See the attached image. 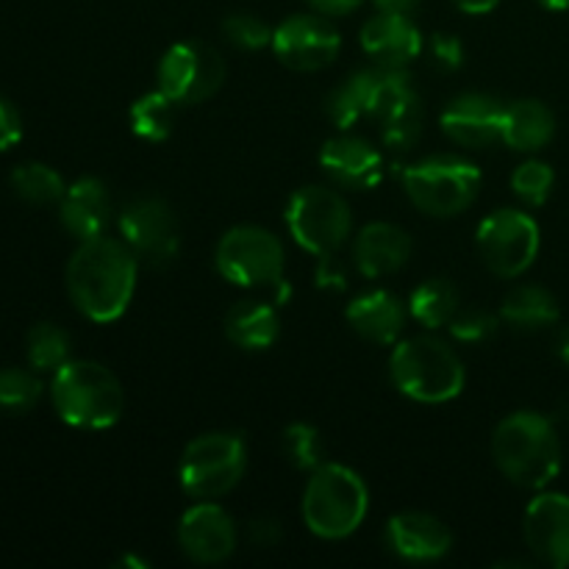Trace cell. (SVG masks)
<instances>
[{"label": "cell", "mask_w": 569, "mask_h": 569, "mask_svg": "<svg viewBox=\"0 0 569 569\" xmlns=\"http://www.w3.org/2000/svg\"><path fill=\"white\" fill-rule=\"evenodd\" d=\"M139 261L126 242L94 237L78 242L67 261V292L72 306L92 322H114L137 292Z\"/></svg>", "instance_id": "1"}, {"label": "cell", "mask_w": 569, "mask_h": 569, "mask_svg": "<svg viewBox=\"0 0 569 569\" xmlns=\"http://www.w3.org/2000/svg\"><path fill=\"white\" fill-rule=\"evenodd\" d=\"M492 459L515 487L542 492L561 472L556 422L539 411H515L492 433Z\"/></svg>", "instance_id": "2"}, {"label": "cell", "mask_w": 569, "mask_h": 569, "mask_svg": "<svg viewBox=\"0 0 569 569\" xmlns=\"http://www.w3.org/2000/svg\"><path fill=\"white\" fill-rule=\"evenodd\" d=\"M389 378L409 400L439 406L465 392L467 370L461 356L433 333H420L395 342L389 356Z\"/></svg>", "instance_id": "3"}, {"label": "cell", "mask_w": 569, "mask_h": 569, "mask_svg": "<svg viewBox=\"0 0 569 569\" xmlns=\"http://www.w3.org/2000/svg\"><path fill=\"white\" fill-rule=\"evenodd\" d=\"M53 409L67 426L81 431H103L120 422L126 392L109 367L98 361H67L50 381Z\"/></svg>", "instance_id": "4"}, {"label": "cell", "mask_w": 569, "mask_h": 569, "mask_svg": "<svg viewBox=\"0 0 569 569\" xmlns=\"http://www.w3.org/2000/svg\"><path fill=\"white\" fill-rule=\"evenodd\" d=\"M300 511L315 537L337 542L359 531L370 511V492L356 470L337 461H322L311 470Z\"/></svg>", "instance_id": "5"}, {"label": "cell", "mask_w": 569, "mask_h": 569, "mask_svg": "<svg viewBox=\"0 0 569 569\" xmlns=\"http://www.w3.org/2000/svg\"><path fill=\"white\" fill-rule=\"evenodd\" d=\"M403 189L428 217H456L476 203L481 170L461 156H428L403 170Z\"/></svg>", "instance_id": "6"}, {"label": "cell", "mask_w": 569, "mask_h": 569, "mask_svg": "<svg viewBox=\"0 0 569 569\" xmlns=\"http://www.w3.org/2000/svg\"><path fill=\"white\" fill-rule=\"evenodd\" d=\"M248 470V448L239 433H200L183 448L178 481L192 500H217L231 492Z\"/></svg>", "instance_id": "7"}, {"label": "cell", "mask_w": 569, "mask_h": 569, "mask_svg": "<svg viewBox=\"0 0 569 569\" xmlns=\"http://www.w3.org/2000/svg\"><path fill=\"white\" fill-rule=\"evenodd\" d=\"M283 220H287L295 242L317 259L339 253V248L348 242L350 231H353V214H350L348 200L322 183L300 187L289 198Z\"/></svg>", "instance_id": "8"}, {"label": "cell", "mask_w": 569, "mask_h": 569, "mask_svg": "<svg viewBox=\"0 0 569 569\" xmlns=\"http://www.w3.org/2000/svg\"><path fill=\"white\" fill-rule=\"evenodd\" d=\"M217 272L233 287H278L283 281V253L281 239L261 226H237L226 231L214 253Z\"/></svg>", "instance_id": "9"}, {"label": "cell", "mask_w": 569, "mask_h": 569, "mask_svg": "<svg viewBox=\"0 0 569 569\" xmlns=\"http://www.w3.org/2000/svg\"><path fill=\"white\" fill-rule=\"evenodd\" d=\"M159 89L178 106L206 103L226 81V61L220 50L198 39H183L164 50L156 70Z\"/></svg>", "instance_id": "10"}, {"label": "cell", "mask_w": 569, "mask_h": 569, "mask_svg": "<svg viewBox=\"0 0 569 569\" xmlns=\"http://www.w3.org/2000/svg\"><path fill=\"white\" fill-rule=\"evenodd\" d=\"M481 261L498 278H520L531 270L542 248L537 220L522 209H498L476 231Z\"/></svg>", "instance_id": "11"}, {"label": "cell", "mask_w": 569, "mask_h": 569, "mask_svg": "<svg viewBox=\"0 0 569 569\" xmlns=\"http://www.w3.org/2000/svg\"><path fill=\"white\" fill-rule=\"evenodd\" d=\"M122 242L131 248L137 261L148 270H164L181 248V228L170 203L156 194H142L120 211Z\"/></svg>", "instance_id": "12"}, {"label": "cell", "mask_w": 569, "mask_h": 569, "mask_svg": "<svg viewBox=\"0 0 569 569\" xmlns=\"http://www.w3.org/2000/svg\"><path fill=\"white\" fill-rule=\"evenodd\" d=\"M272 53L283 67L295 72H317L333 64L342 50V37L331 17L292 14L272 31Z\"/></svg>", "instance_id": "13"}, {"label": "cell", "mask_w": 569, "mask_h": 569, "mask_svg": "<svg viewBox=\"0 0 569 569\" xmlns=\"http://www.w3.org/2000/svg\"><path fill=\"white\" fill-rule=\"evenodd\" d=\"M239 533L231 515L211 500L189 506L178 522V545L194 565H220L237 550Z\"/></svg>", "instance_id": "14"}, {"label": "cell", "mask_w": 569, "mask_h": 569, "mask_svg": "<svg viewBox=\"0 0 569 569\" xmlns=\"http://www.w3.org/2000/svg\"><path fill=\"white\" fill-rule=\"evenodd\" d=\"M506 103L487 92H465L448 103L439 117L445 137L461 148L481 150L503 137Z\"/></svg>", "instance_id": "15"}, {"label": "cell", "mask_w": 569, "mask_h": 569, "mask_svg": "<svg viewBox=\"0 0 569 569\" xmlns=\"http://www.w3.org/2000/svg\"><path fill=\"white\" fill-rule=\"evenodd\" d=\"M526 545L542 565L569 567V495L539 492L522 520Z\"/></svg>", "instance_id": "16"}, {"label": "cell", "mask_w": 569, "mask_h": 569, "mask_svg": "<svg viewBox=\"0 0 569 569\" xmlns=\"http://www.w3.org/2000/svg\"><path fill=\"white\" fill-rule=\"evenodd\" d=\"M383 542L389 553L398 559L411 561V565H431L450 553L453 533L439 517L426 515V511H403L387 522Z\"/></svg>", "instance_id": "17"}, {"label": "cell", "mask_w": 569, "mask_h": 569, "mask_svg": "<svg viewBox=\"0 0 569 569\" xmlns=\"http://www.w3.org/2000/svg\"><path fill=\"white\" fill-rule=\"evenodd\" d=\"M359 42L378 67H409L426 50L422 31L411 17L383 14V11L361 26Z\"/></svg>", "instance_id": "18"}, {"label": "cell", "mask_w": 569, "mask_h": 569, "mask_svg": "<svg viewBox=\"0 0 569 569\" xmlns=\"http://www.w3.org/2000/svg\"><path fill=\"white\" fill-rule=\"evenodd\" d=\"M320 167L333 183L345 189H372L381 183L383 156L372 148L367 139L350 137H333L322 144L320 150Z\"/></svg>", "instance_id": "19"}, {"label": "cell", "mask_w": 569, "mask_h": 569, "mask_svg": "<svg viewBox=\"0 0 569 569\" xmlns=\"http://www.w3.org/2000/svg\"><path fill=\"white\" fill-rule=\"evenodd\" d=\"M350 328L372 345H395L409 322V303L389 289H370L356 295L345 309Z\"/></svg>", "instance_id": "20"}, {"label": "cell", "mask_w": 569, "mask_h": 569, "mask_svg": "<svg viewBox=\"0 0 569 569\" xmlns=\"http://www.w3.org/2000/svg\"><path fill=\"white\" fill-rule=\"evenodd\" d=\"M411 259V237L395 222H370L356 233L353 261L365 278H387Z\"/></svg>", "instance_id": "21"}, {"label": "cell", "mask_w": 569, "mask_h": 569, "mask_svg": "<svg viewBox=\"0 0 569 569\" xmlns=\"http://www.w3.org/2000/svg\"><path fill=\"white\" fill-rule=\"evenodd\" d=\"M114 206H111L109 187L100 178H78L70 183L59 203L61 226L83 242V239L103 237L109 228Z\"/></svg>", "instance_id": "22"}, {"label": "cell", "mask_w": 569, "mask_h": 569, "mask_svg": "<svg viewBox=\"0 0 569 569\" xmlns=\"http://www.w3.org/2000/svg\"><path fill=\"white\" fill-rule=\"evenodd\" d=\"M226 337L237 348L250 350V353L270 350L278 342V337H281V317H278V309L259 298L239 300L226 315Z\"/></svg>", "instance_id": "23"}, {"label": "cell", "mask_w": 569, "mask_h": 569, "mask_svg": "<svg viewBox=\"0 0 569 569\" xmlns=\"http://www.w3.org/2000/svg\"><path fill=\"white\" fill-rule=\"evenodd\" d=\"M556 137V114L548 103L537 98H520L506 106L503 137L500 142L520 153H537L548 148Z\"/></svg>", "instance_id": "24"}, {"label": "cell", "mask_w": 569, "mask_h": 569, "mask_svg": "<svg viewBox=\"0 0 569 569\" xmlns=\"http://www.w3.org/2000/svg\"><path fill=\"white\" fill-rule=\"evenodd\" d=\"M500 320L511 326L515 331H545V328L556 326L561 317L559 300L550 289L539 287V283H520L511 289L500 303Z\"/></svg>", "instance_id": "25"}, {"label": "cell", "mask_w": 569, "mask_h": 569, "mask_svg": "<svg viewBox=\"0 0 569 569\" xmlns=\"http://www.w3.org/2000/svg\"><path fill=\"white\" fill-rule=\"evenodd\" d=\"M459 309V289H456V283L448 281V278H428V281H422L409 298V315L415 317L422 328H428V331L450 326V320H453Z\"/></svg>", "instance_id": "26"}, {"label": "cell", "mask_w": 569, "mask_h": 569, "mask_svg": "<svg viewBox=\"0 0 569 569\" xmlns=\"http://www.w3.org/2000/svg\"><path fill=\"white\" fill-rule=\"evenodd\" d=\"M372 109V70H359L331 89L326 98V114L337 128L348 131L370 117Z\"/></svg>", "instance_id": "27"}, {"label": "cell", "mask_w": 569, "mask_h": 569, "mask_svg": "<svg viewBox=\"0 0 569 569\" xmlns=\"http://www.w3.org/2000/svg\"><path fill=\"white\" fill-rule=\"evenodd\" d=\"M176 100L167 98L161 89L139 94L131 103V109H128L131 131L139 139H148V142H164L172 133V128H176Z\"/></svg>", "instance_id": "28"}, {"label": "cell", "mask_w": 569, "mask_h": 569, "mask_svg": "<svg viewBox=\"0 0 569 569\" xmlns=\"http://www.w3.org/2000/svg\"><path fill=\"white\" fill-rule=\"evenodd\" d=\"M11 189L20 200L31 206H53L61 203L67 192V183L59 172L50 164L42 161H26V164H17L9 176Z\"/></svg>", "instance_id": "29"}, {"label": "cell", "mask_w": 569, "mask_h": 569, "mask_svg": "<svg viewBox=\"0 0 569 569\" xmlns=\"http://www.w3.org/2000/svg\"><path fill=\"white\" fill-rule=\"evenodd\" d=\"M70 333L56 322H37L26 337L28 365L37 372H56L70 361Z\"/></svg>", "instance_id": "30"}, {"label": "cell", "mask_w": 569, "mask_h": 569, "mask_svg": "<svg viewBox=\"0 0 569 569\" xmlns=\"http://www.w3.org/2000/svg\"><path fill=\"white\" fill-rule=\"evenodd\" d=\"M42 381L39 372L22 367H3L0 370V411L6 415H26L42 400Z\"/></svg>", "instance_id": "31"}, {"label": "cell", "mask_w": 569, "mask_h": 569, "mask_svg": "<svg viewBox=\"0 0 569 569\" xmlns=\"http://www.w3.org/2000/svg\"><path fill=\"white\" fill-rule=\"evenodd\" d=\"M283 453L292 461V467L298 470L311 472L322 465V456H326V445H322L320 431H317L311 422H292V426L283 428Z\"/></svg>", "instance_id": "32"}, {"label": "cell", "mask_w": 569, "mask_h": 569, "mask_svg": "<svg viewBox=\"0 0 569 569\" xmlns=\"http://www.w3.org/2000/svg\"><path fill=\"white\" fill-rule=\"evenodd\" d=\"M556 172L548 161L542 159H528L511 172V189H515L517 198L526 206H545L548 203L550 192H553Z\"/></svg>", "instance_id": "33"}, {"label": "cell", "mask_w": 569, "mask_h": 569, "mask_svg": "<svg viewBox=\"0 0 569 569\" xmlns=\"http://www.w3.org/2000/svg\"><path fill=\"white\" fill-rule=\"evenodd\" d=\"M272 31L276 28H270L261 17L250 14V11H237V14H228L222 20V33L239 50L267 48V44H272Z\"/></svg>", "instance_id": "34"}, {"label": "cell", "mask_w": 569, "mask_h": 569, "mask_svg": "<svg viewBox=\"0 0 569 569\" xmlns=\"http://www.w3.org/2000/svg\"><path fill=\"white\" fill-rule=\"evenodd\" d=\"M500 315L487 309H459L456 317L450 320L448 331L453 333L456 342H465V345H481L489 342V339L498 333L500 328Z\"/></svg>", "instance_id": "35"}, {"label": "cell", "mask_w": 569, "mask_h": 569, "mask_svg": "<svg viewBox=\"0 0 569 569\" xmlns=\"http://www.w3.org/2000/svg\"><path fill=\"white\" fill-rule=\"evenodd\" d=\"M428 64L437 72H459L465 67V44L456 33H433L431 42L426 44Z\"/></svg>", "instance_id": "36"}, {"label": "cell", "mask_w": 569, "mask_h": 569, "mask_svg": "<svg viewBox=\"0 0 569 569\" xmlns=\"http://www.w3.org/2000/svg\"><path fill=\"white\" fill-rule=\"evenodd\" d=\"M420 133H422V111L381 122L383 144H387L389 150H395V153H403V150L415 148Z\"/></svg>", "instance_id": "37"}, {"label": "cell", "mask_w": 569, "mask_h": 569, "mask_svg": "<svg viewBox=\"0 0 569 569\" xmlns=\"http://www.w3.org/2000/svg\"><path fill=\"white\" fill-rule=\"evenodd\" d=\"M22 139V117L9 98L0 94V153Z\"/></svg>", "instance_id": "38"}, {"label": "cell", "mask_w": 569, "mask_h": 569, "mask_svg": "<svg viewBox=\"0 0 569 569\" xmlns=\"http://www.w3.org/2000/svg\"><path fill=\"white\" fill-rule=\"evenodd\" d=\"M317 283L322 289H345V270L339 264L337 253L320 256V267H317Z\"/></svg>", "instance_id": "39"}, {"label": "cell", "mask_w": 569, "mask_h": 569, "mask_svg": "<svg viewBox=\"0 0 569 569\" xmlns=\"http://www.w3.org/2000/svg\"><path fill=\"white\" fill-rule=\"evenodd\" d=\"M248 539L256 548H272V545L281 542V526L276 520H253L248 528Z\"/></svg>", "instance_id": "40"}, {"label": "cell", "mask_w": 569, "mask_h": 569, "mask_svg": "<svg viewBox=\"0 0 569 569\" xmlns=\"http://www.w3.org/2000/svg\"><path fill=\"white\" fill-rule=\"evenodd\" d=\"M306 3L326 17H345V14H350V11L359 9L365 0H306Z\"/></svg>", "instance_id": "41"}, {"label": "cell", "mask_w": 569, "mask_h": 569, "mask_svg": "<svg viewBox=\"0 0 569 569\" xmlns=\"http://www.w3.org/2000/svg\"><path fill=\"white\" fill-rule=\"evenodd\" d=\"M378 11L383 14H406L411 17L417 9H420V0H372Z\"/></svg>", "instance_id": "42"}, {"label": "cell", "mask_w": 569, "mask_h": 569, "mask_svg": "<svg viewBox=\"0 0 569 569\" xmlns=\"http://www.w3.org/2000/svg\"><path fill=\"white\" fill-rule=\"evenodd\" d=\"M456 9H461L465 14H489V11L498 9L500 0H453Z\"/></svg>", "instance_id": "43"}, {"label": "cell", "mask_w": 569, "mask_h": 569, "mask_svg": "<svg viewBox=\"0 0 569 569\" xmlns=\"http://www.w3.org/2000/svg\"><path fill=\"white\" fill-rule=\"evenodd\" d=\"M556 356H559L561 365L569 367V326L556 333Z\"/></svg>", "instance_id": "44"}, {"label": "cell", "mask_w": 569, "mask_h": 569, "mask_svg": "<svg viewBox=\"0 0 569 569\" xmlns=\"http://www.w3.org/2000/svg\"><path fill=\"white\" fill-rule=\"evenodd\" d=\"M539 6L550 11H567L569 9V0H539Z\"/></svg>", "instance_id": "45"}, {"label": "cell", "mask_w": 569, "mask_h": 569, "mask_svg": "<svg viewBox=\"0 0 569 569\" xmlns=\"http://www.w3.org/2000/svg\"><path fill=\"white\" fill-rule=\"evenodd\" d=\"M122 565H126V567H148V565H144V561H139V559H133V556H126V559H122Z\"/></svg>", "instance_id": "46"}]
</instances>
